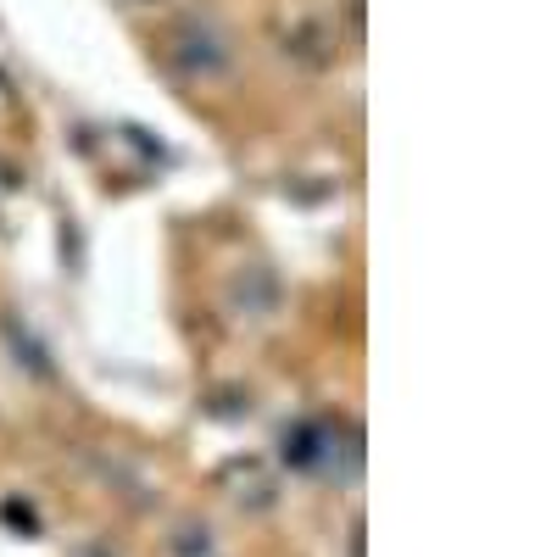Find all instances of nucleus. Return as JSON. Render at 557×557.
Masks as SVG:
<instances>
[{"instance_id":"423d86ee","label":"nucleus","mask_w":557,"mask_h":557,"mask_svg":"<svg viewBox=\"0 0 557 557\" xmlns=\"http://www.w3.org/2000/svg\"><path fill=\"white\" fill-rule=\"evenodd\" d=\"M168 557H218V541L207 524H178L168 541Z\"/></svg>"},{"instance_id":"20e7f679","label":"nucleus","mask_w":557,"mask_h":557,"mask_svg":"<svg viewBox=\"0 0 557 557\" xmlns=\"http://www.w3.org/2000/svg\"><path fill=\"white\" fill-rule=\"evenodd\" d=\"M285 57L301 62V67H330L335 62V34L312 17H301L296 28H285Z\"/></svg>"},{"instance_id":"7ed1b4c3","label":"nucleus","mask_w":557,"mask_h":557,"mask_svg":"<svg viewBox=\"0 0 557 557\" xmlns=\"http://www.w3.org/2000/svg\"><path fill=\"white\" fill-rule=\"evenodd\" d=\"M218 485L228 491L235 507H246V513H268V507L278 502V480L268 474V462H257V457H235L218 474Z\"/></svg>"},{"instance_id":"f257e3e1","label":"nucleus","mask_w":557,"mask_h":557,"mask_svg":"<svg viewBox=\"0 0 557 557\" xmlns=\"http://www.w3.org/2000/svg\"><path fill=\"white\" fill-rule=\"evenodd\" d=\"M168 62L190 78V84H223L235 78L240 51H235V34L212 17H178L173 39H168Z\"/></svg>"},{"instance_id":"f03ea898","label":"nucleus","mask_w":557,"mask_h":557,"mask_svg":"<svg viewBox=\"0 0 557 557\" xmlns=\"http://www.w3.org/2000/svg\"><path fill=\"white\" fill-rule=\"evenodd\" d=\"M285 457L301 474L335 480V474H351L362 462V446H357V435H346L335 424V418H301V424L285 435Z\"/></svg>"},{"instance_id":"39448f33","label":"nucleus","mask_w":557,"mask_h":557,"mask_svg":"<svg viewBox=\"0 0 557 557\" xmlns=\"http://www.w3.org/2000/svg\"><path fill=\"white\" fill-rule=\"evenodd\" d=\"M235 301H240L246 318H268V312L278 307V278H273L268 268H246V273L235 278Z\"/></svg>"}]
</instances>
